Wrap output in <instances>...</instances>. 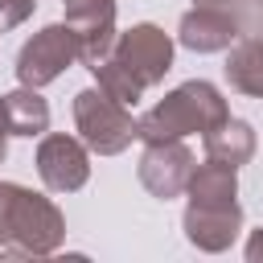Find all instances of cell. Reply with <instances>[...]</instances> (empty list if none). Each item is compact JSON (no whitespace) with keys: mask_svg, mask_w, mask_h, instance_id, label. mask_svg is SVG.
<instances>
[{"mask_svg":"<svg viewBox=\"0 0 263 263\" xmlns=\"http://www.w3.org/2000/svg\"><path fill=\"white\" fill-rule=\"evenodd\" d=\"M66 242V218L53 197L0 181V255H53Z\"/></svg>","mask_w":263,"mask_h":263,"instance_id":"6da1fadb","label":"cell"},{"mask_svg":"<svg viewBox=\"0 0 263 263\" xmlns=\"http://www.w3.org/2000/svg\"><path fill=\"white\" fill-rule=\"evenodd\" d=\"M230 115V103L222 99V90L205 78H189L181 86H173L156 107H148L136 119V140L156 144V140H185L193 132H210Z\"/></svg>","mask_w":263,"mask_h":263,"instance_id":"7a4b0ae2","label":"cell"},{"mask_svg":"<svg viewBox=\"0 0 263 263\" xmlns=\"http://www.w3.org/2000/svg\"><path fill=\"white\" fill-rule=\"evenodd\" d=\"M74 127H78V140L99 156H119L136 140L132 111L115 103L103 86H86L74 95Z\"/></svg>","mask_w":263,"mask_h":263,"instance_id":"3957f363","label":"cell"},{"mask_svg":"<svg viewBox=\"0 0 263 263\" xmlns=\"http://www.w3.org/2000/svg\"><path fill=\"white\" fill-rule=\"evenodd\" d=\"M74 62H78V41H74L66 21H53V25H45L41 33H33L21 45V53H16V82L41 90L53 78H62Z\"/></svg>","mask_w":263,"mask_h":263,"instance_id":"277c9868","label":"cell"},{"mask_svg":"<svg viewBox=\"0 0 263 263\" xmlns=\"http://www.w3.org/2000/svg\"><path fill=\"white\" fill-rule=\"evenodd\" d=\"M173 37L152 25V21H140L123 33H115V45H111V58H119L144 86H156L164 82V74L173 70Z\"/></svg>","mask_w":263,"mask_h":263,"instance_id":"5b68a950","label":"cell"},{"mask_svg":"<svg viewBox=\"0 0 263 263\" xmlns=\"http://www.w3.org/2000/svg\"><path fill=\"white\" fill-rule=\"evenodd\" d=\"M37 177L49 193H78L90 181V148L78 136L53 132L37 144Z\"/></svg>","mask_w":263,"mask_h":263,"instance_id":"8992f818","label":"cell"},{"mask_svg":"<svg viewBox=\"0 0 263 263\" xmlns=\"http://www.w3.org/2000/svg\"><path fill=\"white\" fill-rule=\"evenodd\" d=\"M140 185L160 197V201H173L185 193L189 185V173H193V152L181 144V140H156V144H144L140 152Z\"/></svg>","mask_w":263,"mask_h":263,"instance_id":"52a82bcc","label":"cell"},{"mask_svg":"<svg viewBox=\"0 0 263 263\" xmlns=\"http://www.w3.org/2000/svg\"><path fill=\"white\" fill-rule=\"evenodd\" d=\"M66 25L78 41V62L90 70L115 45V0H66Z\"/></svg>","mask_w":263,"mask_h":263,"instance_id":"ba28073f","label":"cell"},{"mask_svg":"<svg viewBox=\"0 0 263 263\" xmlns=\"http://www.w3.org/2000/svg\"><path fill=\"white\" fill-rule=\"evenodd\" d=\"M181 230L189 238V247L205 251V255H222L234 247L238 230H242V205H185L181 214Z\"/></svg>","mask_w":263,"mask_h":263,"instance_id":"9c48e42d","label":"cell"},{"mask_svg":"<svg viewBox=\"0 0 263 263\" xmlns=\"http://www.w3.org/2000/svg\"><path fill=\"white\" fill-rule=\"evenodd\" d=\"M242 37L238 21L226 12V8H214V4H193L189 12H181L177 21V41L193 53H222L230 49L234 41Z\"/></svg>","mask_w":263,"mask_h":263,"instance_id":"30bf717a","label":"cell"},{"mask_svg":"<svg viewBox=\"0 0 263 263\" xmlns=\"http://www.w3.org/2000/svg\"><path fill=\"white\" fill-rule=\"evenodd\" d=\"M201 148H205V160H218V164H230V168H238V164H247V160L255 156V148H259V136H255V127H251L247 119H234V115H226L218 127L201 132Z\"/></svg>","mask_w":263,"mask_h":263,"instance_id":"8fae6325","label":"cell"},{"mask_svg":"<svg viewBox=\"0 0 263 263\" xmlns=\"http://www.w3.org/2000/svg\"><path fill=\"white\" fill-rule=\"evenodd\" d=\"M185 193H189L193 205H234L238 201V168L218 164V160L193 164Z\"/></svg>","mask_w":263,"mask_h":263,"instance_id":"7c38bea8","label":"cell"},{"mask_svg":"<svg viewBox=\"0 0 263 263\" xmlns=\"http://www.w3.org/2000/svg\"><path fill=\"white\" fill-rule=\"evenodd\" d=\"M0 103H4V119H8V132L12 136L33 140V136H45L49 132V103L41 99L37 86H16V90L0 95Z\"/></svg>","mask_w":263,"mask_h":263,"instance_id":"4fadbf2b","label":"cell"},{"mask_svg":"<svg viewBox=\"0 0 263 263\" xmlns=\"http://www.w3.org/2000/svg\"><path fill=\"white\" fill-rule=\"evenodd\" d=\"M226 82L247 95V99H263V37H238L230 45L226 58Z\"/></svg>","mask_w":263,"mask_h":263,"instance_id":"5bb4252c","label":"cell"},{"mask_svg":"<svg viewBox=\"0 0 263 263\" xmlns=\"http://www.w3.org/2000/svg\"><path fill=\"white\" fill-rule=\"evenodd\" d=\"M90 74H95V86H103V90H107L115 103H123V107H136V103L144 99V90H148V86H144L119 58H111V53H107L103 62H95Z\"/></svg>","mask_w":263,"mask_h":263,"instance_id":"9a60e30c","label":"cell"},{"mask_svg":"<svg viewBox=\"0 0 263 263\" xmlns=\"http://www.w3.org/2000/svg\"><path fill=\"white\" fill-rule=\"evenodd\" d=\"M193 4H214V8H226L242 37H263V0H193Z\"/></svg>","mask_w":263,"mask_h":263,"instance_id":"2e32d148","label":"cell"},{"mask_svg":"<svg viewBox=\"0 0 263 263\" xmlns=\"http://www.w3.org/2000/svg\"><path fill=\"white\" fill-rule=\"evenodd\" d=\"M33 8H37V0H0V33L25 25L33 16Z\"/></svg>","mask_w":263,"mask_h":263,"instance_id":"e0dca14e","label":"cell"},{"mask_svg":"<svg viewBox=\"0 0 263 263\" xmlns=\"http://www.w3.org/2000/svg\"><path fill=\"white\" fill-rule=\"evenodd\" d=\"M247 259H251V263H263V226L247 238Z\"/></svg>","mask_w":263,"mask_h":263,"instance_id":"ac0fdd59","label":"cell"},{"mask_svg":"<svg viewBox=\"0 0 263 263\" xmlns=\"http://www.w3.org/2000/svg\"><path fill=\"white\" fill-rule=\"evenodd\" d=\"M8 119H4V103H0V164H4V156H8Z\"/></svg>","mask_w":263,"mask_h":263,"instance_id":"d6986e66","label":"cell"},{"mask_svg":"<svg viewBox=\"0 0 263 263\" xmlns=\"http://www.w3.org/2000/svg\"><path fill=\"white\" fill-rule=\"evenodd\" d=\"M62 4H66V0H62Z\"/></svg>","mask_w":263,"mask_h":263,"instance_id":"ffe728a7","label":"cell"}]
</instances>
